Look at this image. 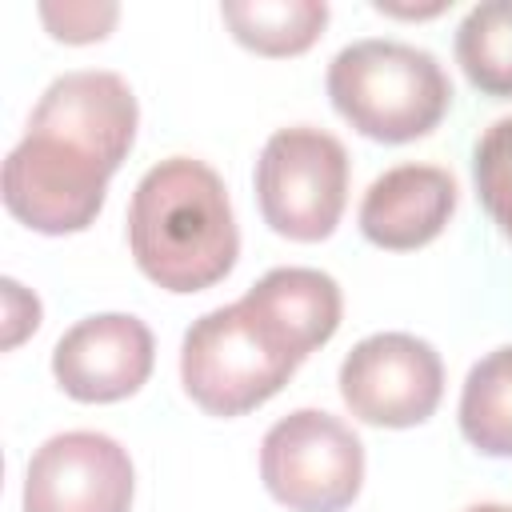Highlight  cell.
<instances>
[{
  "label": "cell",
  "mask_w": 512,
  "mask_h": 512,
  "mask_svg": "<svg viewBox=\"0 0 512 512\" xmlns=\"http://www.w3.org/2000/svg\"><path fill=\"white\" fill-rule=\"evenodd\" d=\"M128 248L136 268L164 292L188 296L220 284L240 256L224 180L192 156L152 164L128 204Z\"/></svg>",
  "instance_id": "1"
},
{
  "label": "cell",
  "mask_w": 512,
  "mask_h": 512,
  "mask_svg": "<svg viewBox=\"0 0 512 512\" xmlns=\"http://www.w3.org/2000/svg\"><path fill=\"white\" fill-rule=\"evenodd\" d=\"M332 108L368 140L408 144L428 136L452 108L440 60L400 40H356L328 64Z\"/></svg>",
  "instance_id": "2"
},
{
  "label": "cell",
  "mask_w": 512,
  "mask_h": 512,
  "mask_svg": "<svg viewBox=\"0 0 512 512\" xmlns=\"http://www.w3.org/2000/svg\"><path fill=\"white\" fill-rule=\"evenodd\" d=\"M300 360L296 344L240 296L192 320L180 344V384L208 416L228 420L268 404Z\"/></svg>",
  "instance_id": "3"
},
{
  "label": "cell",
  "mask_w": 512,
  "mask_h": 512,
  "mask_svg": "<svg viewBox=\"0 0 512 512\" xmlns=\"http://www.w3.org/2000/svg\"><path fill=\"white\" fill-rule=\"evenodd\" d=\"M260 216L276 236L316 244L328 240L348 204V152L312 124L276 128L256 160Z\"/></svg>",
  "instance_id": "4"
},
{
  "label": "cell",
  "mask_w": 512,
  "mask_h": 512,
  "mask_svg": "<svg viewBox=\"0 0 512 512\" xmlns=\"http://www.w3.org/2000/svg\"><path fill=\"white\" fill-rule=\"evenodd\" d=\"M260 480L288 512H344L364 484V444L340 416L296 408L264 432Z\"/></svg>",
  "instance_id": "5"
},
{
  "label": "cell",
  "mask_w": 512,
  "mask_h": 512,
  "mask_svg": "<svg viewBox=\"0 0 512 512\" xmlns=\"http://www.w3.org/2000/svg\"><path fill=\"white\" fill-rule=\"evenodd\" d=\"M340 396L364 424L416 428L444 396V360L412 332L364 336L340 364Z\"/></svg>",
  "instance_id": "6"
},
{
  "label": "cell",
  "mask_w": 512,
  "mask_h": 512,
  "mask_svg": "<svg viewBox=\"0 0 512 512\" xmlns=\"http://www.w3.org/2000/svg\"><path fill=\"white\" fill-rule=\"evenodd\" d=\"M112 172L48 136L24 132L0 172L8 212L44 236H72L96 224Z\"/></svg>",
  "instance_id": "7"
},
{
  "label": "cell",
  "mask_w": 512,
  "mask_h": 512,
  "mask_svg": "<svg viewBox=\"0 0 512 512\" xmlns=\"http://www.w3.org/2000/svg\"><path fill=\"white\" fill-rule=\"evenodd\" d=\"M132 492L124 444L88 428L48 436L24 472V512H128Z\"/></svg>",
  "instance_id": "8"
},
{
  "label": "cell",
  "mask_w": 512,
  "mask_h": 512,
  "mask_svg": "<svg viewBox=\"0 0 512 512\" xmlns=\"http://www.w3.org/2000/svg\"><path fill=\"white\" fill-rule=\"evenodd\" d=\"M136 124H140V108L128 80L116 72L84 68V72H64L44 88V96L32 108L28 132L48 136L116 172L132 152Z\"/></svg>",
  "instance_id": "9"
},
{
  "label": "cell",
  "mask_w": 512,
  "mask_h": 512,
  "mask_svg": "<svg viewBox=\"0 0 512 512\" xmlns=\"http://www.w3.org/2000/svg\"><path fill=\"white\" fill-rule=\"evenodd\" d=\"M156 344L144 320L128 312H100L76 320L52 348L56 384L80 404H116L152 376Z\"/></svg>",
  "instance_id": "10"
},
{
  "label": "cell",
  "mask_w": 512,
  "mask_h": 512,
  "mask_svg": "<svg viewBox=\"0 0 512 512\" xmlns=\"http://www.w3.org/2000/svg\"><path fill=\"white\" fill-rule=\"evenodd\" d=\"M456 212V180L436 164H396L360 200V232L376 248L412 252L432 244Z\"/></svg>",
  "instance_id": "11"
},
{
  "label": "cell",
  "mask_w": 512,
  "mask_h": 512,
  "mask_svg": "<svg viewBox=\"0 0 512 512\" xmlns=\"http://www.w3.org/2000/svg\"><path fill=\"white\" fill-rule=\"evenodd\" d=\"M244 300L260 308L304 360L336 336L344 312L340 284L320 268H272L244 292Z\"/></svg>",
  "instance_id": "12"
},
{
  "label": "cell",
  "mask_w": 512,
  "mask_h": 512,
  "mask_svg": "<svg viewBox=\"0 0 512 512\" xmlns=\"http://www.w3.org/2000/svg\"><path fill=\"white\" fill-rule=\"evenodd\" d=\"M220 16L244 48L260 56H300L320 40L328 24V4L320 0H224Z\"/></svg>",
  "instance_id": "13"
},
{
  "label": "cell",
  "mask_w": 512,
  "mask_h": 512,
  "mask_svg": "<svg viewBox=\"0 0 512 512\" xmlns=\"http://www.w3.org/2000/svg\"><path fill=\"white\" fill-rule=\"evenodd\" d=\"M460 432L484 456H512V344L468 368L460 388Z\"/></svg>",
  "instance_id": "14"
},
{
  "label": "cell",
  "mask_w": 512,
  "mask_h": 512,
  "mask_svg": "<svg viewBox=\"0 0 512 512\" xmlns=\"http://www.w3.org/2000/svg\"><path fill=\"white\" fill-rule=\"evenodd\" d=\"M456 60L480 92L512 96V0H484L460 20Z\"/></svg>",
  "instance_id": "15"
},
{
  "label": "cell",
  "mask_w": 512,
  "mask_h": 512,
  "mask_svg": "<svg viewBox=\"0 0 512 512\" xmlns=\"http://www.w3.org/2000/svg\"><path fill=\"white\" fill-rule=\"evenodd\" d=\"M472 176H476L480 204L488 208L496 228L512 240V116L496 120L480 136L472 156Z\"/></svg>",
  "instance_id": "16"
},
{
  "label": "cell",
  "mask_w": 512,
  "mask_h": 512,
  "mask_svg": "<svg viewBox=\"0 0 512 512\" xmlns=\"http://www.w3.org/2000/svg\"><path fill=\"white\" fill-rule=\"evenodd\" d=\"M120 8L116 4H40V20L64 44H96L112 32Z\"/></svg>",
  "instance_id": "17"
},
{
  "label": "cell",
  "mask_w": 512,
  "mask_h": 512,
  "mask_svg": "<svg viewBox=\"0 0 512 512\" xmlns=\"http://www.w3.org/2000/svg\"><path fill=\"white\" fill-rule=\"evenodd\" d=\"M0 300H4V348H16L24 336L40 328V300L16 280H0Z\"/></svg>",
  "instance_id": "18"
},
{
  "label": "cell",
  "mask_w": 512,
  "mask_h": 512,
  "mask_svg": "<svg viewBox=\"0 0 512 512\" xmlns=\"http://www.w3.org/2000/svg\"><path fill=\"white\" fill-rule=\"evenodd\" d=\"M376 12H388V16H436V12H444V4H428V8H396V4L376 0Z\"/></svg>",
  "instance_id": "19"
},
{
  "label": "cell",
  "mask_w": 512,
  "mask_h": 512,
  "mask_svg": "<svg viewBox=\"0 0 512 512\" xmlns=\"http://www.w3.org/2000/svg\"><path fill=\"white\" fill-rule=\"evenodd\" d=\"M464 512H512V504H472Z\"/></svg>",
  "instance_id": "20"
}]
</instances>
